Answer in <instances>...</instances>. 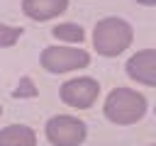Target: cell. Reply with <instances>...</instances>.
Segmentation results:
<instances>
[{"instance_id":"obj_1","label":"cell","mask_w":156,"mask_h":146,"mask_svg":"<svg viewBox=\"0 0 156 146\" xmlns=\"http://www.w3.org/2000/svg\"><path fill=\"white\" fill-rule=\"evenodd\" d=\"M146 109H149V102H146L144 92H139L134 88H124V85L112 88L102 102V114L115 127H132V124L141 122L146 117Z\"/></svg>"},{"instance_id":"obj_2","label":"cell","mask_w":156,"mask_h":146,"mask_svg":"<svg viewBox=\"0 0 156 146\" xmlns=\"http://www.w3.org/2000/svg\"><path fill=\"white\" fill-rule=\"evenodd\" d=\"M90 41H93V49L98 51V56L117 58L127 49H132V44H134V27L124 17L110 15V17H102V19L95 22Z\"/></svg>"},{"instance_id":"obj_3","label":"cell","mask_w":156,"mask_h":146,"mask_svg":"<svg viewBox=\"0 0 156 146\" xmlns=\"http://www.w3.org/2000/svg\"><path fill=\"white\" fill-rule=\"evenodd\" d=\"M39 66L51 75H66L80 68L90 66V54L80 46H66V44H51L44 46L39 54Z\"/></svg>"},{"instance_id":"obj_4","label":"cell","mask_w":156,"mask_h":146,"mask_svg":"<svg viewBox=\"0 0 156 146\" xmlns=\"http://www.w3.org/2000/svg\"><path fill=\"white\" fill-rule=\"evenodd\" d=\"M44 136L51 146H80L88 136V124L76 114H54L44 124Z\"/></svg>"},{"instance_id":"obj_5","label":"cell","mask_w":156,"mask_h":146,"mask_svg":"<svg viewBox=\"0 0 156 146\" xmlns=\"http://www.w3.org/2000/svg\"><path fill=\"white\" fill-rule=\"evenodd\" d=\"M58 97L66 107L73 109H90L100 97V83L93 75H76L68 78L58 88Z\"/></svg>"},{"instance_id":"obj_6","label":"cell","mask_w":156,"mask_h":146,"mask_svg":"<svg viewBox=\"0 0 156 146\" xmlns=\"http://www.w3.org/2000/svg\"><path fill=\"white\" fill-rule=\"evenodd\" d=\"M124 73L136 85L156 88V49H139V51H134L127 58V63H124Z\"/></svg>"},{"instance_id":"obj_7","label":"cell","mask_w":156,"mask_h":146,"mask_svg":"<svg viewBox=\"0 0 156 146\" xmlns=\"http://www.w3.org/2000/svg\"><path fill=\"white\" fill-rule=\"evenodd\" d=\"M20 10L32 22H51L68 10V0H22Z\"/></svg>"},{"instance_id":"obj_8","label":"cell","mask_w":156,"mask_h":146,"mask_svg":"<svg viewBox=\"0 0 156 146\" xmlns=\"http://www.w3.org/2000/svg\"><path fill=\"white\" fill-rule=\"evenodd\" d=\"M0 146H37V131L27 124H7L0 129Z\"/></svg>"},{"instance_id":"obj_9","label":"cell","mask_w":156,"mask_h":146,"mask_svg":"<svg viewBox=\"0 0 156 146\" xmlns=\"http://www.w3.org/2000/svg\"><path fill=\"white\" fill-rule=\"evenodd\" d=\"M51 36L58 41V44H66V46H80L85 41V29L78 24V22H58L51 27Z\"/></svg>"},{"instance_id":"obj_10","label":"cell","mask_w":156,"mask_h":146,"mask_svg":"<svg viewBox=\"0 0 156 146\" xmlns=\"http://www.w3.org/2000/svg\"><path fill=\"white\" fill-rule=\"evenodd\" d=\"M22 34H24L22 27H15V24H7V22L0 19V49L15 46V44L22 39Z\"/></svg>"},{"instance_id":"obj_11","label":"cell","mask_w":156,"mask_h":146,"mask_svg":"<svg viewBox=\"0 0 156 146\" xmlns=\"http://www.w3.org/2000/svg\"><path fill=\"white\" fill-rule=\"evenodd\" d=\"M37 95H39V88L34 85V80H32L29 75L20 78L17 88L12 90V97H20V100H24V97H37Z\"/></svg>"},{"instance_id":"obj_12","label":"cell","mask_w":156,"mask_h":146,"mask_svg":"<svg viewBox=\"0 0 156 146\" xmlns=\"http://www.w3.org/2000/svg\"><path fill=\"white\" fill-rule=\"evenodd\" d=\"M136 5H144V7H156V0H136Z\"/></svg>"},{"instance_id":"obj_13","label":"cell","mask_w":156,"mask_h":146,"mask_svg":"<svg viewBox=\"0 0 156 146\" xmlns=\"http://www.w3.org/2000/svg\"><path fill=\"white\" fill-rule=\"evenodd\" d=\"M0 117H2V105H0Z\"/></svg>"},{"instance_id":"obj_14","label":"cell","mask_w":156,"mask_h":146,"mask_svg":"<svg viewBox=\"0 0 156 146\" xmlns=\"http://www.w3.org/2000/svg\"><path fill=\"white\" fill-rule=\"evenodd\" d=\"M149 146H156V144H149Z\"/></svg>"}]
</instances>
